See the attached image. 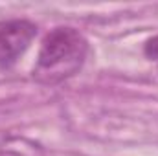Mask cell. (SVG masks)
I'll use <instances>...</instances> for the list:
<instances>
[{
  "mask_svg": "<svg viewBox=\"0 0 158 156\" xmlns=\"http://www.w3.org/2000/svg\"><path fill=\"white\" fill-rule=\"evenodd\" d=\"M88 53L86 39L74 28H55L40 44L33 77L42 84H57L76 76Z\"/></svg>",
  "mask_w": 158,
  "mask_h": 156,
  "instance_id": "1",
  "label": "cell"
},
{
  "mask_svg": "<svg viewBox=\"0 0 158 156\" xmlns=\"http://www.w3.org/2000/svg\"><path fill=\"white\" fill-rule=\"evenodd\" d=\"M37 26L24 18L0 20V68H11L30 48Z\"/></svg>",
  "mask_w": 158,
  "mask_h": 156,
  "instance_id": "2",
  "label": "cell"
},
{
  "mask_svg": "<svg viewBox=\"0 0 158 156\" xmlns=\"http://www.w3.org/2000/svg\"><path fill=\"white\" fill-rule=\"evenodd\" d=\"M143 53H145L147 59H151V61L158 63V35L151 37V39H147L145 46H143Z\"/></svg>",
  "mask_w": 158,
  "mask_h": 156,
  "instance_id": "3",
  "label": "cell"
},
{
  "mask_svg": "<svg viewBox=\"0 0 158 156\" xmlns=\"http://www.w3.org/2000/svg\"><path fill=\"white\" fill-rule=\"evenodd\" d=\"M0 156H20L19 153H13V151H6V153H0Z\"/></svg>",
  "mask_w": 158,
  "mask_h": 156,
  "instance_id": "4",
  "label": "cell"
}]
</instances>
